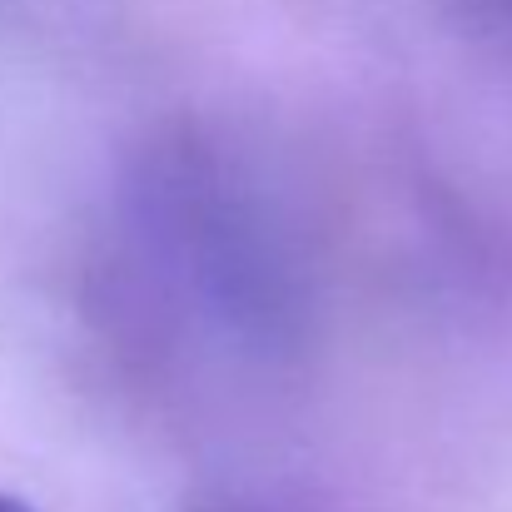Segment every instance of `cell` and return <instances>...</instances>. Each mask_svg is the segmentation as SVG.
Returning <instances> with one entry per match:
<instances>
[{"mask_svg":"<svg viewBox=\"0 0 512 512\" xmlns=\"http://www.w3.org/2000/svg\"><path fill=\"white\" fill-rule=\"evenodd\" d=\"M0 512H35V508H25L20 498H5V493H0Z\"/></svg>","mask_w":512,"mask_h":512,"instance_id":"6da1fadb","label":"cell"}]
</instances>
